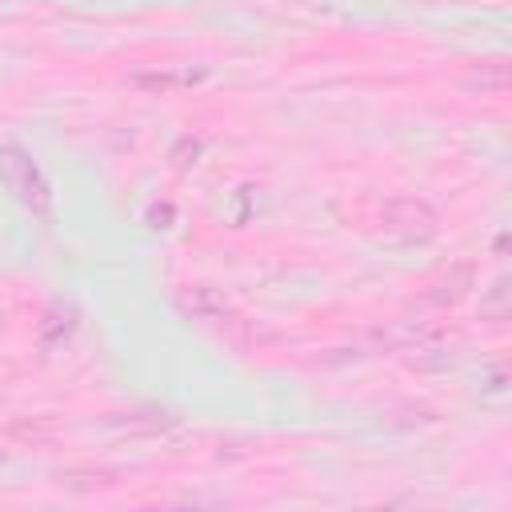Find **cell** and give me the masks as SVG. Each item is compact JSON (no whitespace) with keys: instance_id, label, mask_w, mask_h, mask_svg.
<instances>
[{"instance_id":"4","label":"cell","mask_w":512,"mask_h":512,"mask_svg":"<svg viewBox=\"0 0 512 512\" xmlns=\"http://www.w3.org/2000/svg\"><path fill=\"white\" fill-rule=\"evenodd\" d=\"M0 464H4V452H0Z\"/></svg>"},{"instance_id":"1","label":"cell","mask_w":512,"mask_h":512,"mask_svg":"<svg viewBox=\"0 0 512 512\" xmlns=\"http://www.w3.org/2000/svg\"><path fill=\"white\" fill-rule=\"evenodd\" d=\"M0 180L28 204V208H36V212H48V204H52V196H48V184L40 180V172H36V164L20 152V148H0Z\"/></svg>"},{"instance_id":"2","label":"cell","mask_w":512,"mask_h":512,"mask_svg":"<svg viewBox=\"0 0 512 512\" xmlns=\"http://www.w3.org/2000/svg\"><path fill=\"white\" fill-rule=\"evenodd\" d=\"M380 220H384V228L392 232V236H400V240H428L432 232H436V212L424 204V200H416V196H400V200H388L384 204V212H380Z\"/></svg>"},{"instance_id":"3","label":"cell","mask_w":512,"mask_h":512,"mask_svg":"<svg viewBox=\"0 0 512 512\" xmlns=\"http://www.w3.org/2000/svg\"><path fill=\"white\" fill-rule=\"evenodd\" d=\"M196 80H204V68L164 64V68H152V72H132V88H140V92H176V88H188Z\"/></svg>"}]
</instances>
